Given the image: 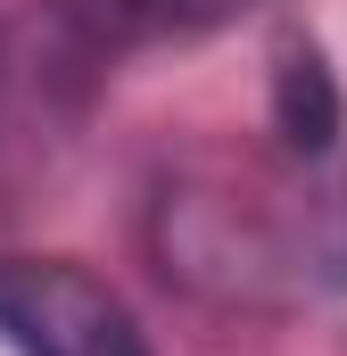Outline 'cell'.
Wrapping results in <instances>:
<instances>
[{"instance_id":"cell-3","label":"cell","mask_w":347,"mask_h":356,"mask_svg":"<svg viewBox=\"0 0 347 356\" xmlns=\"http://www.w3.org/2000/svg\"><path fill=\"white\" fill-rule=\"evenodd\" d=\"M116 8H158V0H116Z\"/></svg>"},{"instance_id":"cell-1","label":"cell","mask_w":347,"mask_h":356,"mask_svg":"<svg viewBox=\"0 0 347 356\" xmlns=\"http://www.w3.org/2000/svg\"><path fill=\"white\" fill-rule=\"evenodd\" d=\"M0 348L17 356H158L133 307L67 257H0Z\"/></svg>"},{"instance_id":"cell-2","label":"cell","mask_w":347,"mask_h":356,"mask_svg":"<svg viewBox=\"0 0 347 356\" xmlns=\"http://www.w3.org/2000/svg\"><path fill=\"white\" fill-rule=\"evenodd\" d=\"M273 99H281V133H289L298 149H331V133H339V91H331L323 58H314L306 42H289V50H281Z\"/></svg>"}]
</instances>
